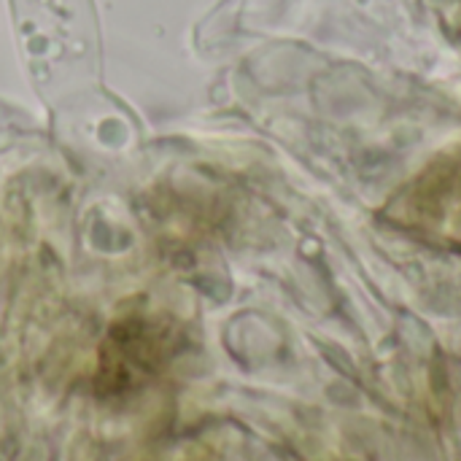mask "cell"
<instances>
[{"mask_svg":"<svg viewBox=\"0 0 461 461\" xmlns=\"http://www.w3.org/2000/svg\"><path fill=\"white\" fill-rule=\"evenodd\" d=\"M400 230L432 243L461 246V154L435 159L384 208Z\"/></svg>","mask_w":461,"mask_h":461,"instance_id":"obj_1","label":"cell"}]
</instances>
